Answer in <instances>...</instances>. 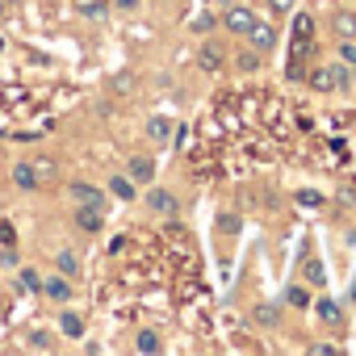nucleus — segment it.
<instances>
[{
	"mask_svg": "<svg viewBox=\"0 0 356 356\" xmlns=\"http://www.w3.org/2000/svg\"><path fill=\"white\" fill-rule=\"evenodd\" d=\"M59 331H63L67 339H84V318H80L76 310H63V314H59Z\"/></svg>",
	"mask_w": 356,
	"mask_h": 356,
	"instance_id": "obj_17",
	"label": "nucleus"
},
{
	"mask_svg": "<svg viewBox=\"0 0 356 356\" xmlns=\"http://www.w3.org/2000/svg\"><path fill=\"white\" fill-rule=\"evenodd\" d=\"M13 185H17L22 193H38V189H42V172H38V163H30V159L13 163Z\"/></svg>",
	"mask_w": 356,
	"mask_h": 356,
	"instance_id": "obj_4",
	"label": "nucleus"
},
{
	"mask_svg": "<svg viewBox=\"0 0 356 356\" xmlns=\"http://www.w3.org/2000/svg\"><path fill=\"white\" fill-rule=\"evenodd\" d=\"M352 84H356V67H352Z\"/></svg>",
	"mask_w": 356,
	"mask_h": 356,
	"instance_id": "obj_37",
	"label": "nucleus"
},
{
	"mask_svg": "<svg viewBox=\"0 0 356 356\" xmlns=\"http://www.w3.org/2000/svg\"><path fill=\"white\" fill-rule=\"evenodd\" d=\"M5 5H22V0H5Z\"/></svg>",
	"mask_w": 356,
	"mask_h": 356,
	"instance_id": "obj_36",
	"label": "nucleus"
},
{
	"mask_svg": "<svg viewBox=\"0 0 356 356\" xmlns=\"http://www.w3.org/2000/svg\"><path fill=\"white\" fill-rule=\"evenodd\" d=\"M310 88L314 92H335V63H323L310 72Z\"/></svg>",
	"mask_w": 356,
	"mask_h": 356,
	"instance_id": "obj_15",
	"label": "nucleus"
},
{
	"mask_svg": "<svg viewBox=\"0 0 356 356\" xmlns=\"http://www.w3.org/2000/svg\"><path fill=\"white\" fill-rule=\"evenodd\" d=\"M26 348H30V352H51L55 343H51L47 331H26Z\"/></svg>",
	"mask_w": 356,
	"mask_h": 356,
	"instance_id": "obj_24",
	"label": "nucleus"
},
{
	"mask_svg": "<svg viewBox=\"0 0 356 356\" xmlns=\"http://www.w3.org/2000/svg\"><path fill=\"white\" fill-rule=\"evenodd\" d=\"M214 26H218V17H210V13H206V17H197V34H210Z\"/></svg>",
	"mask_w": 356,
	"mask_h": 356,
	"instance_id": "obj_33",
	"label": "nucleus"
},
{
	"mask_svg": "<svg viewBox=\"0 0 356 356\" xmlns=\"http://www.w3.org/2000/svg\"><path fill=\"white\" fill-rule=\"evenodd\" d=\"M134 348H138L143 356H155V352H163V339H159L155 331H138V335H134Z\"/></svg>",
	"mask_w": 356,
	"mask_h": 356,
	"instance_id": "obj_21",
	"label": "nucleus"
},
{
	"mask_svg": "<svg viewBox=\"0 0 356 356\" xmlns=\"http://www.w3.org/2000/svg\"><path fill=\"white\" fill-rule=\"evenodd\" d=\"M147 138H151L155 147H168V143H172V118L155 113V118L147 122Z\"/></svg>",
	"mask_w": 356,
	"mask_h": 356,
	"instance_id": "obj_13",
	"label": "nucleus"
},
{
	"mask_svg": "<svg viewBox=\"0 0 356 356\" xmlns=\"http://www.w3.org/2000/svg\"><path fill=\"white\" fill-rule=\"evenodd\" d=\"M335 42H339V59L348 67H356V38H335Z\"/></svg>",
	"mask_w": 356,
	"mask_h": 356,
	"instance_id": "obj_27",
	"label": "nucleus"
},
{
	"mask_svg": "<svg viewBox=\"0 0 356 356\" xmlns=\"http://www.w3.org/2000/svg\"><path fill=\"white\" fill-rule=\"evenodd\" d=\"M42 293H47L55 306H67V302H72V277H63V273L47 277V281H42Z\"/></svg>",
	"mask_w": 356,
	"mask_h": 356,
	"instance_id": "obj_9",
	"label": "nucleus"
},
{
	"mask_svg": "<svg viewBox=\"0 0 356 356\" xmlns=\"http://www.w3.org/2000/svg\"><path fill=\"white\" fill-rule=\"evenodd\" d=\"M80 13H84V17H105V13H109V5H101V0H84Z\"/></svg>",
	"mask_w": 356,
	"mask_h": 356,
	"instance_id": "obj_29",
	"label": "nucleus"
},
{
	"mask_svg": "<svg viewBox=\"0 0 356 356\" xmlns=\"http://www.w3.org/2000/svg\"><path fill=\"white\" fill-rule=\"evenodd\" d=\"M235 67H239L243 76H252V72H260V67H264V55H260L256 47H248V51H239V55H235Z\"/></svg>",
	"mask_w": 356,
	"mask_h": 356,
	"instance_id": "obj_16",
	"label": "nucleus"
},
{
	"mask_svg": "<svg viewBox=\"0 0 356 356\" xmlns=\"http://www.w3.org/2000/svg\"><path fill=\"white\" fill-rule=\"evenodd\" d=\"M298 206H306V210H323V193H318V189H302V193H298Z\"/></svg>",
	"mask_w": 356,
	"mask_h": 356,
	"instance_id": "obj_26",
	"label": "nucleus"
},
{
	"mask_svg": "<svg viewBox=\"0 0 356 356\" xmlns=\"http://www.w3.org/2000/svg\"><path fill=\"white\" fill-rule=\"evenodd\" d=\"M352 88V67L343 59H335V92H348Z\"/></svg>",
	"mask_w": 356,
	"mask_h": 356,
	"instance_id": "obj_25",
	"label": "nucleus"
},
{
	"mask_svg": "<svg viewBox=\"0 0 356 356\" xmlns=\"http://www.w3.org/2000/svg\"><path fill=\"white\" fill-rule=\"evenodd\" d=\"M243 42H248V47H256L260 55H268V51L277 47V26H273V22H260V17H256V26H252V30L243 34Z\"/></svg>",
	"mask_w": 356,
	"mask_h": 356,
	"instance_id": "obj_3",
	"label": "nucleus"
},
{
	"mask_svg": "<svg viewBox=\"0 0 356 356\" xmlns=\"http://www.w3.org/2000/svg\"><path fill=\"white\" fill-rule=\"evenodd\" d=\"M331 26H335V38H356V13L339 9V13L331 17Z\"/></svg>",
	"mask_w": 356,
	"mask_h": 356,
	"instance_id": "obj_20",
	"label": "nucleus"
},
{
	"mask_svg": "<svg viewBox=\"0 0 356 356\" xmlns=\"http://www.w3.org/2000/svg\"><path fill=\"white\" fill-rule=\"evenodd\" d=\"M72 222L84 235H101L105 231V210L101 206H72Z\"/></svg>",
	"mask_w": 356,
	"mask_h": 356,
	"instance_id": "obj_2",
	"label": "nucleus"
},
{
	"mask_svg": "<svg viewBox=\"0 0 356 356\" xmlns=\"http://www.w3.org/2000/svg\"><path fill=\"white\" fill-rule=\"evenodd\" d=\"M314 314H318V323H327V327H335V331H343V323H348L343 302H335V298H318V302H314Z\"/></svg>",
	"mask_w": 356,
	"mask_h": 356,
	"instance_id": "obj_7",
	"label": "nucleus"
},
{
	"mask_svg": "<svg viewBox=\"0 0 356 356\" xmlns=\"http://www.w3.org/2000/svg\"><path fill=\"white\" fill-rule=\"evenodd\" d=\"M126 176H130L138 189H147V185L155 181V159H151V155H130V159H126Z\"/></svg>",
	"mask_w": 356,
	"mask_h": 356,
	"instance_id": "obj_5",
	"label": "nucleus"
},
{
	"mask_svg": "<svg viewBox=\"0 0 356 356\" xmlns=\"http://www.w3.org/2000/svg\"><path fill=\"white\" fill-rule=\"evenodd\" d=\"M17 264H22V256H17V243L0 248V268H17Z\"/></svg>",
	"mask_w": 356,
	"mask_h": 356,
	"instance_id": "obj_28",
	"label": "nucleus"
},
{
	"mask_svg": "<svg viewBox=\"0 0 356 356\" xmlns=\"http://www.w3.org/2000/svg\"><path fill=\"white\" fill-rule=\"evenodd\" d=\"M9 243H17V231H13V222L0 218V248H9Z\"/></svg>",
	"mask_w": 356,
	"mask_h": 356,
	"instance_id": "obj_30",
	"label": "nucleus"
},
{
	"mask_svg": "<svg viewBox=\"0 0 356 356\" xmlns=\"http://www.w3.org/2000/svg\"><path fill=\"white\" fill-rule=\"evenodd\" d=\"M0 159H5V147H0Z\"/></svg>",
	"mask_w": 356,
	"mask_h": 356,
	"instance_id": "obj_38",
	"label": "nucleus"
},
{
	"mask_svg": "<svg viewBox=\"0 0 356 356\" xmlns=\"http://www.w3.org/2000/svg\"><path fill=\"white\" fill-rule=\"evenodd\" d=\"M109 193L118 197V202H138V185L130 181L126 172H118V176H109Z\"/></svg>",
	"mask_w": 356,
	"mask_h": 356,
	"instance_id": "obj_14",
	"label": "nucleus"
},
{
	"mask_svg": "<svg viewBox=\"0 0 356 356\" xmlns=\"http://www.w3.org/2000/svg\"><path fill=\"white\" fill-rule=\"evenodd\" d=\"M306 352H314V356H339V348H335V343H310Z\"/></svg>",
	"mask_w": 356,
	"mask_h": 356,
	"instance_id": "obj_31",
	"label": "nucleus"
},
{
	"mask_svg": "<svg viewBox=\"0 0 356 356\" xmlns=\"http://www.w3.org/2000/svg\"><path fill=\"white\" fill-rule=\"evenodd\" d=\"M17 277H22V285H26L30 293H42V281H47V277H42L38 268H22V264H17Z\"/></svg>",
	"mask_w": 356,
	"mask_h": 356,
	"instance_id": "obj_23",
	"label": "nucleus"
},
{
	"mask_svg": "<svg viewBox=\"0 0 356 356\" xmlns=\"http://www.w3.org/2000/svg\"><path fill=\"white\" fill-rule=\"evenodd\" d=\"M281 306H289V310H310V306H314V293H310V285H306V281H293V285H285V293H281Z\"/></svg>",
	"mask_w": 356,
	"mask_h": 356,
	"instance_id": "obj_8",
	"label": "nucleus"
},
{
	"mask_svg": "<svg viewBox=\"0 0 356 356\" xmlns=\"http://www.w3.org/2000/svg\"><path fill=\"white\" fill-rule=\"evenodd\" d=\"M218 26H222L227 34H239V38H243V34L256 26V9H248V5H231V9L218 17Z\"/></svg>",
	"mask_w": 356,
	"mask_h": 356,
	"instance_id": "obj_1",
	"label": "nucleus"
},
{
	"mask_svg": "<svg viewBox=\"0 0 356 356\" xmlns=\"http://www.w3.org/2000/svg\"><path fill=\"white\" fill-rule=\"evenodd\" d=\"M147 206H151L159 218H172L181 202H176V193H172V189H151V193H147Z\"/></svg>",
	"mask_w": 356,
	"mask_h": 356,
	"instance_id": "obj_10",
	"label": "nucleus"
},
{
	"mask_svg": "<svg viewBox=\"0 0 356 356\" xmlns=\"http://www.w3.org/2000/svg\"><path fill=\"white\" fill-rule=\"evenodd\" d=\"M268 9H273L277 17H285V13H293V0H268Z\"/></svg>",
	"mask_w": 356,
	"mask_h": 356,
	"instance_id": "obj_32",
	"label": "nucleus"
},
{
	"mask_svg": "<svg viewBox=\"0 0 356 356\" xmlns=\"http://www.w3.org/2000/svg\"><path fill=\"white\" fill-rule=\"evenodd\" d=\"M55 273H63V277H72V281H76V277H80V256L63 248V252L55 256Z\"/></svg>",
	"mask_w": 356,
	"mask_h": 356,
	"instance_id": "obj_19",
	"label": "nucleus"
},
{
	"mask_svg": "<svg viewBox=\"0 0 356 356\" xmlns=\"http://www.w3.org/2000/svg\"><path fill=\"white\" fill-rule=\"evenodd\" d=\"M348 302H352V306H356V285H352V289H348Z\"/></svg>",
	"mask_w": 356,
	"mask_h": 356,
	"instance_id": "obj_35",
	"label": "nucleus"
},
{
	"mask_svg": "<svg viewBox=\"0 0 356 356\" xmlns=\"http://www.w3.org/2000/svg\"><path fill=\"white\" fill-rule=\"evenodd\" d=\"M67 197H72L76 206H101V210H105V202H109L105 189H97V185H88V181H72V185H67Z\"/></svg>",
	"mask_w": 356,
	"mask_h": 356,
	"instance_id": "obj_6",
	"label": "nucleus"
},
{
	"mask_svg": "<svg viewBox=\"0 0 356 356\" xmlns=\"http://www.w3.org/2000/svg\"><path fill=\"white\" fill-rule=\"evenodd\" d=\"M252 323L264 327V331L277 327V323H281V302H256V306H252Z\"/></svg>",
	"mask_w": 356,
	"mask_h": 356,
	"instance_id": "obj_12",
	"label": "nucleus"
},
{
	"mask_svg": "<svg viewBox=\"0 0 356 356\" xmlns=\"http://www.w3.org/2000/svg\"><path fill=\"white\" fill-rule=\"evenodd\" d=\"M222 63H227V51H222L218 42H202V51H197V67H202V72H222Z\"/></svg>",
	"mask_w": 356,
	"mask_h": 356,
	"instance_id": "obj_11",
	"label": "nucleus"
},
{
	"mask_svg": "<svg viewBox=\"0 0 356 356\" xmlns=\"http://www.w3.org/2000/svg\"><path fill=\"white\" fill-rule=\"evenodd\" d=\"M302 268H306V285H310V289H318V285L327 281V277H323V264H318L314 256H310V260L302 256Z\"/></svg>",
	"mask_w": 356,
	"mask_h": 356,
	"instance_id": "obj_22",
	"label": "nucleus"
},
{
	"mask_svg": "<svg viewBox=\"0 0 356 356\" xmlns=\"http://www.w3.org/2000/svg\"><path fill=\"white\" fill-rule=\"evenodd\" d=\"M310 34H314V22L310 17H293V51L302 55V47H310Z\"/></svg>",
	"mask_w": 356,
	"mask_h": 356,
	"instance_id": "obj_18",
	"label": "nucleus"
},
{
	"mask_svg": "<svg viewBox=\"0 0 356 356\" xmlns=\"http://www.w3.org/2000/svg\"><path fill=\"white\" fill-rule=\"evenodd\" d=\"M113 5H118V13H134V9L143 5V0H113Z\"/></svg>",
	"mask_w": 356,
	"mask_h": 356,
	"instance_id": "obj_34",
	"label": "nucleus"
}]
</instances>
